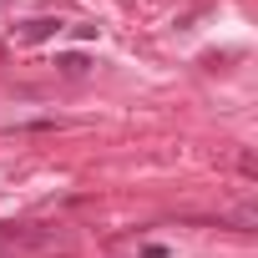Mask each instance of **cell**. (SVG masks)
I'll use <instances>...</instances> for the list:
<instances>
[{
	"label": "cell",
	"mask_w": 258,
	"mask_h": 258,
	"mask_svg": "<svg viewBox=\"0 0 258 258\" xmlns=\"http://www.w3.org/2000/svg\"><path fill=\"white\" fill-rule=\"evenodd\" d=\"M56 71L61 76H86V56L81 51H66V56H56Z\"/></svg>",
	"instance_id": "2"
},
{
	"label": "cell",
	"mask_w": 258,
	"mask_h": 258,
	"mask_svg": "<svg viewBox=\"0 0 258 258\" xmlns=\"http://www.w3.org/2000/svg\"><path fill=\"white\" fill-rule=\"evenodd\" d=\"M142 258H167V248H142Z\"/></svg>",
	"instance_id": "4"
},
{
	"label": "cell",
	"mask_w": 258,
	"mask_h": 258,
	"mask_svg": "<svg viewBox=\"0 0 258 258\" xmlns=\"http://www.w3.org/2000/svg\"><path fill=\"white\" fill-rule=\"evenodd\" d=\"M61 31H66V21H61V16H36V21H26V26H21V36H26V41H51V36H61Z\"/></svg>",
	"instance_id": "1"
},
{
	"label": "cell",
	"mask_w": 258,
	"mask_h": 258,
	"mask_svg": "<svg viewBox=\"0 0 258 258\" xmlns=\"http://www.w3.org/2000/svg\"><path fill=\"white\" fill-rule=\"evenodd\" d=\"M238 172H243V177H253V172H258V162H253V152H243V157H238Z\"/></svg>",
	"instance_id": "3"
}]
</instances>
